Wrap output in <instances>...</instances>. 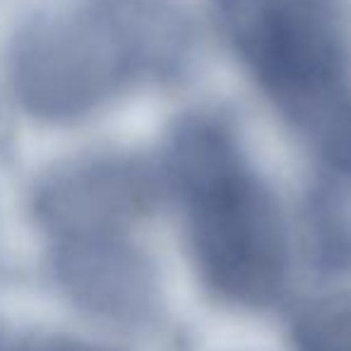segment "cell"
<instances>
[{
	"label": "cell",
	"mask_w": 351,
	"mask_h": 351,
	"mask_svg": "<svg viewBox=\"0 0 351 351\" xmlns=\"http://www.w3.org/2000/svg\"><path fill=\"white\" fill-rule=\"evenodd\" d=\"M32 217L51 243L147 234L159 219V181L152 154L99 147L65 156L32 191Z\"/></svg>",
	"instance_id": "4"
},
{
	"label": "cell",
	"mask_w": 351,
	"mask_h": 351,
	"mask_svg": "<svg viewBox=\"0 0 351 351\" xmlns=\"http://www.w3.org/2000/svg\"><path fill=\"white\" fill-rule=\"evenodd\" d=\"M12 351H111V349H104V346L92 344V341L73 339V337H44V339L27 341L25 346Z\"/></svg>",
	"instance_id": "8"
},
{
	"label": "cell",
	"mask_w": 351,
	"mask_h": 351,
	"mask_svg": "<svg viewBox=\"0 0 351 351\" xmlns=\"http://www.w3.org/2000/svg\"><path fill=\"white\" fill-rule=\"evenodd\" d=\"M152 161L202 287L226 306H272L291 277L296 226L236 118L217 106L178 113Z\"/></svg>",
	"instance_id": "1"
},
{
	"label": "cell",
	"mask_w": 351,
	"mask_h": 351,
	"mask_svg": "<svg viewBox=\"0 0 351 351\" xmlns=\"http://www.w3.org/2000/svg\"><path fill=\"white\" fill-rule=\"evenodd\" d=\"M49 265L65 296L104 320L137 325L159 308V272L145 234L53 243Z\"/></svg>",
	"instance_id": "5"
},
{
	"label": "cell",
	"mask_w": 351,
	"mask_h": 351,
	"mask_svg": "<svg viewBox=\"0 0 351 351\" xmlns=\"http://www.w3.org/2000/svg\"><path fill=\"white\" fill-rule=\"evenodd\" d=\"M263 101L308 142L351 111V0H205Z\"/></svg>",
	"instance_id": "3"
},
{
	"label": "cell",
	"mask_w": 351,
	"mask_h": 351,
	"mask_svg": "<svg viewBox=\"0 0 351 351\" xmlns=\"http://www.w3.org/2000/svg\"><path fill=\"white\" fill-rule=\"evenodd\" d=\"M200 27L186 0H44L8 49L15 101L44 125H80L188 82Z\"/></svg>",
	"instance_id": "2"
},
{
	"label": "cell",
	"mask_w": 351,
	"mask_h": 351,
	"mask_svg": "<svg viewBox=\"0 0 351 351\" xmlns=\"http://www.w3.org/2000/svg\"><path fill=\"white\" fill-rule=\"evenodd\" d=\"M298 351H351V291L303 308L293 325Z\"/></svg>",
	"instance_id": "6"
},
{
	"label": "cell",
	"mask_w": 351,
	"mask_h": 351,
	"mask_svg": "<svg viewBox=\"0 0 351 351\" xmlns=\"http://www.w3.org/2000/svg\"><path fill=\"white\" fill-rule=\"evenodd\" d=\"M313 147L320 169L332 171L351 183V111L335 128H330V135L325 132Z\"/></svg>",
	"instance_id": "7"
}]
</instances>
